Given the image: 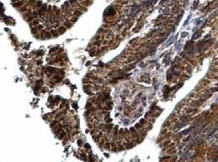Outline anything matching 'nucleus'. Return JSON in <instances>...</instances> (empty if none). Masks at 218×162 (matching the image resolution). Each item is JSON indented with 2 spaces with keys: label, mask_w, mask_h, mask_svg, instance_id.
<instances>
[{
  "label": "nucleus",
  "mask_w": 218,
  "mask_h": 162,
  "mask_svg": "<svg viewBox=\"0 0 218 162\" xmlns=\"http://www.w3.org/2000/svg\"><path fill=\"white\" fill-rule=\"evenodd\" d=\"M85 147H86V148H88V149H90V145H89L88 143H86V144H85Z\"/></svg>",
  "instance_id": "f257e3e1"
}]
</instances>
